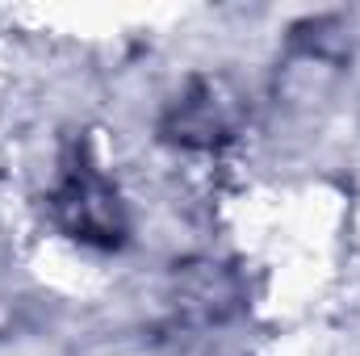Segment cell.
<instances>
[{"instance_id":"obj_2","label":"cell","mask_w":360,"mask_h":356,"mask_svg":"<svg viewBox=\"0 0 360 356\" xmlns=\"http://www.w3.org/2000/svg\"><path fill=\"white\" fill-rule=\"evenodd\" d=\"M235 126V101L218 84H197L180 96L168 113V134L184 147H210L226 139Z\"/></svg>"},{"instance_id":"obj_1","label":"cell","mask_w":360,"mask_h":356,"mask_svg":"<svg viewBox=\"0 0 360 356\" xmlns=\"http://www.w3.org/2000/svg\"><path fill=\"white\" fill-rule=\"evenodd\" d=\"M51 210H55V222L72 239L92 243V248H117L126 235V210L117 201V189L105 180V172L89 155H76L63 168Z\"/></svg>"}]
</instances>
